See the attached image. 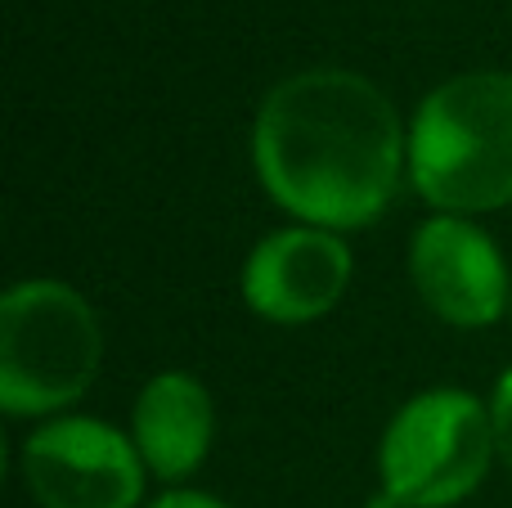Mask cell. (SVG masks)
<instances>
[{"label": "cell", "instance_id": "cell-1", "mask_svg": "<svg viewBox=\"0 0 512 508\" xmlns=\"http://www.w3.org/2000/svg\"><path fill=\"white\" fill-rule=\"evenodd\" d=\"M265 194L319 230L373 225L400 189L409 140L391 99L346 68H310L265 95L252 126Z\"/></svg>", "mask_w": 512, "mask_h": 508}, {"label": "cell", "instance_id": "cell-2", "mask_svg": "<svg viewBox=\"0 0 512 508\" xmlns=\"http://www.w3.org/2000/svg\"><path fill=\"white\" fill-rule=\"evenodd\" d=\"M409 180L445 216L512 203V72H463L418 104Z\"/></svg>", "mask_w": 512, "mask_h": 508}, {"label": "cell", "instance_id": "cell-3", "mask_svg": "<svg viewBox=\"0 0 512 508\" xmlns=\"http://www.w3.org/2000/svg\"><path fill=\"white\" fill-rule=\"evenodd\" d=\"M104 329L59 279L14 284L0 302V405L14 419L68 410L95 383Z\"/></svg>", "mask_w": 512, "mask_h": 508}, {"label": "cell", "instance_id": "cell-4", "mask_svg": "<svg viewBox=\"0 0 512 508\" xmlns=\"http://www.w3.org/2000/svg\"><path fill=\"white\" fill-rule=\"evenodd\" d=\"M495 419L463 387H432L396 410L378 446L382 491L405 508H454L490 473Z\"/></svg>", "mask_w": 512, "mask_h": 508}, {"label": "cell", "instance_id": "cell-5", "mask_svg": "<svg viewBox=\"0 0 512 508\" xmlns=\"http://www.w3.org/2000/svg\"><path fill=\"white\" fill-rule=\"evenodd\" d=\"M23 482L41 508H135L144 459L99 419H54L23 441Z\"/></svg>", "mask_w": 512, "mask_h": 508}, {"label": "cell", "instance_id": "cell-6", "mask_svg": "<svg viewBox=\"0 0 512 508\" xmlns=\"http://www.w3.org/2000/svg\"><path fill=\"white\" fill-rule=\"evenodd\" d=\"M409 279L418 297L454 329H486L508 311L512 279L495 239L468 216H432L409 243Z\"/></svg>", "mask_w": 512, "mask_h": 508}, {"label": "cell", "instance_id": "cell-7", "mask_svg": "<svg viewBox=\"0 0 512 508\" xmlns=\"http://www.w3.org/2000/svg\"><path fill=\"white\" fill-rule=\"evenodd\" d=\"M351 284V248L333 230L292 225L243 261V302L270 324H310L342 302Z\"/></svg>", "mask_w": 512, "mask_h": 508}, {"label": "cell", "instance_id": "cell-8", "mask_svg": "<svg viewBox=\"0 0 512 508\" xmlns=\"http://www.w3.org/2000/svg\"><path fill=\"white\" fill-rule=\"evenodd\" d=\"M212 432L216 405L194 374L167 369V374L144 383L131 414V441L144 468H153L162 482H180L194 473L212 450Z\"/></svg>", "mask_w": 512, "mask_h": 508}, {"label": "cell", "instance_id": "cell-9", "mask_svg": "<svg viewBox=\"0 0 512 508\" xmlns=\"http://www.w3.org/2000/svg\"><path fill=\"white\" fill-rule=\"evenodd\" d=\"M490 419H495V446L512 468V369L495 383V401H490Z\"/></svg>", "mask_w": 512, "mask_h": 508}, {"label": "cell", "instance_id": "cell-10", "mask_svg": "<svg viewBox=\"0 0 512 508\" xmlns=\"http://www.w3.org/2000/svg\"><path fill=\"white\" fill-rule=\"evenodd\" d=\"M149 508H225V504L203 491H171V495H162V500H153Z\"/></svg>", "mask_w": 512, "mask_h": 508}, {"label": "cell", "instance_id": "cell-11", "mask_svg": "<svg viewBox=\"0 0 512 508\" xmlns=\"http://www.w3.org/2000/svg\"><path fill=\"white\" fill-rule=\"evenodd\" d=\"M364 508H405V504H400V500H391L387 491H378V495H373V500L364 504Z\"/></svg>", "mask_w": 512, "mask_h": 508}, {"label": "cell", "instance_id": "cell-12", "mask_svg": "<svg viewBox=\"0 0 512 508\" xmlns=\"http://www.w3.org/2000/svg\"><path fill=\"white\" fill-rule=\"evenodd\" d=\"M508 320H512V297H508Z\"/></svg>", "mask_w": 512, "mask_h": 508}]
</instances>
